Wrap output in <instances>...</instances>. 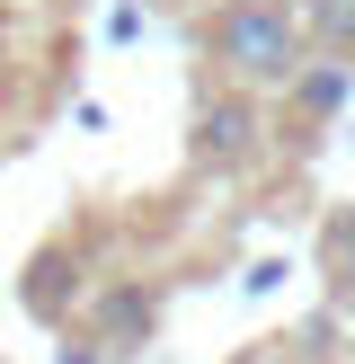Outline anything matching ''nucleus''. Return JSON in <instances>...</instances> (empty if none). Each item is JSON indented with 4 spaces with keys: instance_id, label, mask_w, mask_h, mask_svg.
<instances>
[{
    "instance_id": "3",
    "label": "nucleus",
    "mask_w": 355,
    "mask_h": 364,
    "mask_svg": "<svg viewBox=\"0 0 355 364\" xmlns=\"http://www.w3.org/2000/svg\"><path fill=\"white\" fill-rule=\"evenodd\" d=\"M346 89H355V63H337V53H302V71L284 80V107H302V116H337L346 107Z\"/></svg>"
},
{
    "instance_id": "1",
    "label": "nucleus",
    "mask_w": 355,
    "mask_h": 364,
    "mask_svg": "<svg viewBox=\"0 0 355 364\" xmlns=\"http://www.w3.org/2000/svg\"><path fill=\"white\" fill-rule=\"evenodd\" d=\"M204 53L231 89L284 98V80L302 71V18H293V0H222L204 27Z\"/></svg>"
},
{
    "instance_id": "2",
    "label": "nucleus",
    "mask_w": 355,
    "mask_h": 364,
    "mask_svg": "<svg viewBox=\"0 0 355 364\" xmlns=\"http://www.w3.org/2000/svg\"><path fill=\"white\" fill-rule=\"evenodd\" d=\"M258 151V116H248V89H231L222 107H204V116H195V160H248Z\"/></svg>"
},
{
    "instance_id": "4",
    "label": "nucleus",
    "mask_w": 355,
    "mask_h": 364,
    "mask_svg": "<svg viewBox=\"0 0 355 364\" xmlns=\"http://www.w3.org/2000/svg\"><path fill=\"white\" fill-rule=\"evenodd\" d=\"M293 18H302V45L355 63V0H293Z\"/></svg>"
},
{
    "instance_id": "5",
    "label": "nucleus",
    "mask_w": 355,
    "mask_h": 364,
    "mask_svg": "<svg viewBox=\"0 0 355 364\" xmlns=\"http://www.w3.org/2000/svg\"><path fill=\"white\" fill-rule=\"evenodd\" d=\"M320 267H329V284L355 302V205L329 213V231H320Z\"/></svg>"
},
{
    "instance_id": "6",
    "label": "nucleus",
    "mask_w": 355,
    "mask_h": 364,
    "mask_svg": "<svg viewBox=\"0 0 355 364\" xmlns=\"http://www.w3.org/2000/svg\"><path fill=\"white\" fill-rule=\"evenodd\" d=\"M62 364H98V355H89V347H62Z\"/></svg>"
}]
</instances>
